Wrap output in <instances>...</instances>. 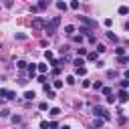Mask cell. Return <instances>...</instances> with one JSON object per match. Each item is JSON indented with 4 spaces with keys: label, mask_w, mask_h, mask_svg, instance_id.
<instances>
[{
    "label": "cell",
    "mask_w": 129,
    "mask_h": 129,
    "mask_svg": "<svg viewBox=\"0 0 129 129\" xmlns=\"http://www.w3.org/2000/svg\"><path fill=\"white\" fill-rule=\"evenodd\" d=\"M58 24H60V16L50 18V20L46 22V28H44V30H46V34H48V36H52V34L58 30Z\"/></svg>",
    "instance_id": "1"
},
{
    "label": "cell",
    "mask_w": 129,
    "mask_h": 129,
    "mask_svg": "<svg viewBox=\"0 0 129 129\" xmlns=\"http://www.w3.org/2000/svg\"><path fill=\"white\" fill-rule=\"evenodd\" d=\"M93 115H95V117H103L105 121H109V113H107V109L101 107V105H95V107H93Z\"/></svg>",
    "instance_id": "2"
},
{
    "label": "cell",
    "mask_w": 129,
    "mask_h": 129,
    "mask_svg": "<svg viewBox=\"0 0 129 129\" xmlns=\"http://www.w3.org/2000/svg\"><path fill=\"white\" fill-rule=\"evenodd\" d=\"M79 20H81V24H85V26H89V28H97V20H93V18H89V16H79Z\"/></svg>",
    "instance_id": "3"
},
{
    "label": "cell",
    "mask_w": 129,
    "mask_h": 129,
    "mask_svg": "<svg viewBox=\"0 0 129 129\" xmlns=\"http://www.w3.org/2000/svg\"><path fill=\"white\" fill-rule=\"evenodd\" d=\"M32 28H34V30H42V28H46V22H44V18L36 16V18L32 20Z\"/></svg>",
    "instance_id": "4"
},
{
    "label": "cell",
    "mask_w": 129,
    "mask_h": 129,
    "mask_svg": "<svg viewBox=\"0 0 129 129\" xmlns=\"http://www.w3.org/2000/svg\"><path fill=\"white\" fill-rule=\"evenodd\" d=\"M0 97H2L4 101H12V99H16V93H12V91H8V89H0Z\"/></svg>",
    "instance_id": "5"
},
{
    "label": "cell",
    "mask_w": 129,
    "mask_h": 129,
    "mask_svg": "<svg viewBox=\"0 0 129 129\" xmlns=\"http://www.w3.org/2000/svg\"><path fill=\"white\" fill-rule=\"evenodd\" d=\"M36 71H38V64H36V62H30V64H28V77L34 79V77H36Z\"/></svg>",
    "instance_id": "6"
},
{
    "label": "cell",
    "mask_w": 129,
    "mask_h": 129,
    "mask_svg": "<svg viewBox=\"0 0 129 129\" xmlns=\"http://www.w3.org/2000/svg\"><path fill=\"white\" fill-rule=\"evenodd\" d=\"M79 32H81L83 36H87V38H89V36L93 34V28H89V26H85V24H83V26L79 28Z\"/></svg>",
    "instance_id": "7"
},
{
    "label": "cell",
    "mask_w": 129,
    "mask_h": 129,
    "mask_svg": "<svg viewBox=\"0 0 129 129\" xmlns=\"http://www.w3.org/2000/svg\"><path fill=\"white\" fill-rule=\"evenodd\" d=\"M117 99H119L121 103H125V101H129V93H127L125 89H121V91H119V95H117Z\"/></svg>",
    "instance_id": "8"
},
{
    "label": "cell",
    "mask_w": 129,
    "mask_h": 129,
    "mask_svg": "<svg viewBox=\"0 0 129 129\" xmlns=\"http://www.w3.org/2000/svg\"><path fill=\"white\" fill-rule=\"evenodd\" d=\"M103 123H105V119H103V117H95V121H93V129H101V127H103Z\"/></svg>",
    "instance_id": "9"
},
{
    "label": "cell",
    "mask_w": 129,
    "mask_h": 129,
    "mask_svg": "<svg viewBox=\"0 0 129 129\" xmlns=\"http://www.w3.org/2000/svg\"><path fill=\"white\" fill-rule=\"evenodd\" d=\"M48 4H50V0H40L36 6H38V10L42 12V10H46V6H48Z\"/></svg>",
    "instance_id": "10"
},
{
    "label": "cell",
    "mask_w": 129,
    "mask_h": 129,
    "mask_svg": "<svg viewBox=\"0 0 129 129\" xmlns=\"http://www.w3.org/2000/svg\"><path fill=\"white\" fill-rule=\"evenodd\" d=\"M107 38H109V40H113V42H119V36H117L113 30H109V32H107Z\"/></svg>",
    "instance_id": "11"
},
{
    "label": "cell",
    "mask_w": 129,
    "mask_h": 129,
    "mask_svg": "<svg viewBox=\"0 0 129 129\" xmlns=\"http://www.w3.org/2000/svg\"><path fill=\"white\" fill-rule=\"evenodd\" d=\"M97 54H99L97 50H95V52H89V54H87V60H89V62H97Z\"/></svg>",
    "instance_id": "12"
},
{
    "label": "cell",
    "mask_w": 129,
    "mask_h": 129,
    "mask_svg": "<svg viewBox=\"0 0 129 129\" xmlns=\"http://www.w3.org/2000/svg\"><path fill=\"white\" fill-rule=\"evenodd\" d=\"M75 73H77L79 77H85V75H87V69H85V67H77V69H75Z\"/></svg>",
    "instance_id": "13"
},
{
    "label": "cell",
    "mask_w": 129,
    "mask_h": 129,
    "mask_svg": "<svg viewBox=\"0 0 129 129\" xmlns=\"http://www.w3.org/2000/svg\"><path fill=\"white\" fill-rule=\"evenodd\" d=\"M64 32L73 36V34H75V26H73V24H67V26H64Z\"/></svg>",
    "instance_id": "14"
},
{
    "label": "cell",
    "mask_w": 129,
    "mask_h": 129,
    "mask_svg": "<svg viewBox=\"0 0 129 129\" xmlns=\"http://www.w3.org/2000/svg\"><path fill=\"white\" fill-rule=\"evenodd\" d=\"M73 42H77V44H83V34H73Z\"/></svg>",
    "instance_id": "15"
},
{
    "label": "cell",
    "mask_w": 129,
    "mask_h": 129,
    "mask_svg": "<svg viewBox=\"0 0 129 129\" xmlns=\"http://www.w3.org/2000/svg\"><path fill=\"white\" fill-rule=\"evenodd\" d=\"M73 64H77V67H83V64H85V58H83V56H77V58L73 60Z\"/></svg>",
    "instance_id": "16"
},
{
    "label": "cell",
    "mask_w": 129,
    "mask_h": 129,
    "mask_svg": "<svg viewBox=\"0 0 129 129\" xmlns=\"http://www.w3.org/2000/svg\"><path fill=\"white\" fill-rule=\"evenodd\" d=\"M48 113H50V117H58V115H60V109H58V107H52Z\"/></svg>",
    "instance_id": "17"
},
{
    "label": "cell",
    "mask_w": 129,
    "mask_h": 129,
    "mask_svg": "<svg viewBox=\"0 0 129 129\" xmlns=\"http://www.w3.org/2000/svg\"><path fill=\"white\" fill-rule=\"evenodd\" d=\"M115 54H117V56H123V54H125V46H117V48H115Z\"/></svg>",
    "instance_id": "18"
},
{
    "label": "cell",
    "mask_w": 129,
    "mask_h": 129,
    "mask_svg": "<svg viewBox=\"0 0 129 129\" xmlns=\"http://www.w3.org/2000/svg\"><path fill=\"white\" fill-rule=\"evenodd\" d=\"M16 67L22 71V69H26V67H28V62H26V60H16Z\"/></svg>",
    "instance_id": "19"
},
{
    "label": "cell",
    "mask_w": 129,
    "mask_h": 129,
    "mask_svg": "<svg viewBox=\"0 0 129 129\" xmlns=\"http://www.w3.org/2000/svg\"><path fill=\"white\" fill-rule=\"evenodd\" d=\"M24 99H26V101H32V99H34V91H26V93H24Z\"/></svg>",
    "instance_id": "20"
},
{
    "label": "cell",
    "mask_w": 129,
    "mask_h": 129,
    "mask_svg": "<svg viewBox=\"0 0 129 129\" xmlns=\"http://www.w3.org/2000/svg\"><path fill=\"white\" fill-rule=\"evenodd\" d=\"M56 8H58V10H67V2L58 0V2H56Z\"/></svg>",
    "instance_id": "21"
},
{
    "label": "cell",
    "mask_w": 129,
    "mask_h": 129,
    "mask_svg": "<svg viewBox=\"0 0 129 129\" xmlns=\"http://www.w3.org/2000/svg\"><path fill=\"white\" fill-rule=\"evenodd\" d=\"M77 54H79V56H87L89 52H87V48H83V46H81V48H77Z\"/></svg>",
    "instance_id": "22"
},
{
    "label": "cell",
    "mask_w": 129,
    "mask_h": 129,
    "mask_svg": "<svg viewBox=\"0 0 129 129\" xmlns=\"http://www.w3.org/2000/svg\"><path fill=\"white\" fill-rule=\"evenodd\" d=\"M44 58H46V60L50 62V60H54V54H52L50 50H46V52H44Z\"/></svg>",
    "instance_id": "23"
},
{
    "label": "cell",
    "mask_w": 129,
    "mask_h": 129,
    "mask_svg": "<svg viewBox=\"0 0 129 129\" xmlns=\"http://www.w3.org/2000/svg\"><path fill=\"white\" fill-rule=\"evenodd\" d=\"M93 89H95V91H101V89H103V83H101V81H95V83H93Z\"/></svg>",
    "instance_id": "24"
},
{
    "label": "cell",
    "mask_w": 129,
    "mask_h": 129,
    "mask_svg": "<svg viewBox=\"0 0 129 129\" xmlns=\"http://www.w3.org/2000/svg\"><path fill=\"white\" fill-rule=\"evenodd\" d=\"M101 91H103V95H105V97H109V95H113V91H111V87H103Z\"/></svg>",
    "instance_id": "25"
},
{
    "label": "cell",
    "mask_w": 129,
    "mask_h": 129,
    "mask_svg": "<svg viewBox=\"0 0 129 129\" xmlns=\"http://www.w3.org/2000/svg\"><path fill=\"white\" fill-rule=\"evenodd\" d=\"M119 14H123V16L129 14V8H127V6H119Z\"/></svg>",
    "instance_id": "26"
},
{
    "label": "cell",
    "mask_w": 129,
    "mask_h": 129,
    "mask_svg": "<svg viewBox=\"0 0 129 129\" xmlns=\"http://www.w3.org/2000/svg\"><path fill=\"white\" fill-rule=\"evenodd\" d=\"M52 87H54V89H60V87H62V81H60V79L52 81Z\"/></svg>",
    "instance_id": "27"
},
{
    "label": "cell",
    "mask_w": 129,
    "mask_h": 129,
    "mask_svg": "<svg viewBox=\"0 0 129 129\" xmlns=\"http://www.w3.org/2000/svg\"><path fill=\"white\" fill-rule=\"evenodd\" d=\"M117 60H119V62H121V64H125V62H129V58H127V56H125V54H123V56H117Z\"/></svg>",
    "instance_id": "28"
},
{
    "label": "cell",
    "mask_w": 129,
    "mask_h": 129,
    "mask_svg": "<svg viewBox=\"0 0 129 129\" xmlns=\"http://www.w3.org/2000/svg\"><path fill=\"white\" fill-rule=\"evenodd\" d=\"M46 71H48V67H46V64H38V73H42V75H44Z\"/></svg>",
    "instance_id": "29"
},
{
    "label": "cell",
    "mask_w": 129,
    "mask_h": 129,
    "mask_svg": "<svg viewBox=\"0 0 129 129\" xmlns=\"http://www.w3.org/2000/svg\"><path fill=\"white\" fill-rule=\"evenodd\" d=\"M117 77V71H107V79H115Z\"/></svg>",
    "instance_id": "30"
},
{
    "label": "cell",
    "mask_w": 129,
    "mask_h": 129,
    "mask_svg": "<svg viewBox=\"0 0 129 129\" xmlns=\"http://www.w3.org/2000/svg\"><path fill=\"white\" fill-rule=\"evenodd\" d=\"M38 109H40V111H46V109H48V103H44V101L38 103Z\"/></svg>",
    "instance_id": "31"
},
{
    "label": "cell",
    "mask_w": 129,
    "mask_h": 129,
    "mask_svg": "<svg viewBox=\"0 0 129 129\" xmlns=\"http://www.w3.org/2000/svg\"><path fill=\"white\" fill-rule=\"evenodd\" d=\"M119 85H121V89H127V87H129V79H123Z\"/></svg>",
    "instance_id": "32"
},
{
    "label": "cell",
    "mask_w": 129,
    "mask_h": 129,
    "mask_svg": "<svg viewBox=\"0 0 129 129\" xmlns=\"http://www.w3.org/2000/svg\"><path fill=\"white\" fill-rule=\"evenodd\" d=\"M71 8H73V10H79V0H73V2H71Z\"/></svg>",
    "instance_id": "33"
},
{
    "label": "cell",
    "mask_w": 129,
    "mask_h": 129,
    "mask_svg": "<svg viewBox=\"0 0 129 129\" xmlns=\"http://www.w3.org/2000/svg\"><path fill=\"white\" fill-rule=\"evenodd\" d=\"M14 36H16V38H18V40H26V34H22V32H16V34H14Z\"/></svg>",
    "instance_id": "34"
},
{
    "label": "cell",
    "mask_w": 129,
    "mask_h": 129,
    "mask_svg": "<svg viewBox=\"0 0 129 129\" xmlns=\"http://www.w3.org/2000/svg\"><path fill=\"white\" fill-rule=\"evenodd\" d=\"M105 50H107V48H105V44H97V52H99V54H101V52H105Z\"/></svg>",
    "instance_id": "35"
},
{
    "label": "cell",
    "mask_w": 129,
    "mask_h": 129,
    "mask_svg": "<svg viewBox=\"0 0 129 129\" xmlns=\"http://www.w3.org/2000/svg\"><path fill=\"white\" fill-rule=\"evenodd\" d=\"M20 121H22V117H20V115H14V117H12V123H14V125H16V123H20Z\"/></svg>",
    "instance_id": "36"
},
{
    "label": "cell",
    "mask_w": 129,
    "mask_h": 129,
    "mask_svg": "<svg viewBox=\"0 0 129 129\" xmlns=\"http://www.w3.org/2000/svg\"><path fill=\"white\" fill-rule=\"evenodd\" d=\"M103 24H105V26H107V28H109V26H111V24H113V20H111V18H105V20H103Z\"/></svg>",
    "instance_id": "37"
},
{
    "label": "cell",
    "mask_w": 129,
    "mask_h": 129,
    "mask_svg": "<svg viewBox=\"0 0 129 129\" xmlns=\"http://www.w3.org/2000/svg\"><path fill=\"white\" fill-rule=\"evenodd\" d=\"M38 83H42V85H44V83H46V77H44V75H42V73H40V75H38Z\"/></svg>",
    "instance_id": "38"
},
{
    "label": "cell",
    "mask_w": 129,
    "mask_h": 129,
    "mask_svg": "<svg viewBox=\"0 0 129 129\" xmlns=\"http://www.w3.org/2000/svg\"><path fill=\"white\" fill-rule=\"evenodd\" d=\"M50 127V123H46V121H40V129H48Z\"/></svg>",
    "instance_id": "39"
},
{
    "label": "cell",
    "mask_w": 129,
    "mask_h": 129,
    "mask_svg": "<svg viewBox=\"0 0 129 129\" xmlns=\"http://www.w3.org/2000/svg\"><path fill=\"white\" fill-rule=\"evenodd\" d=\"M89 42H91V44H97V38H95V34H91V36H89Z\"/></svg>",
    "instance_id": "40"
},
{
    "label": "cell",
    "mask_w": 129,
    "mask_h": 129,
    "mask_svg": "<svg viewBox=\"0 0 129 129\" xmlns=\"http://www.w3.org/2000/svg\"><path fill=\"white\" fill-rule=\"evenodd\" d=\"M67 83H69V85H75L77 81H75V77H67Z\"/></svg>",
    "instance_id": "41"
},
{
    "label": "cell",
    "mask_w": 129,
    "mask_h": 129,
    "mask_svg": "<svg viewBox=\"0 0 129 129\" xmlns=\"http://www.w3.org/2000/svg\"><path fill=\"white\" fill-rule=\"evenodd\" d=\"M83 87H85V89H89V87H93V83H91V81H83Z\"/></svg>",
    "instance_id": "42"
},
{
    "label": "cell",
    "mask_w": 129,
    "mask_h": 129,
    "mask_svg": "<svg viewBox=\"0 0 129 129\" xmlns=\"http://www.w3.org/2000/svg\"><path fill=\"white\" fill-rule=\"evenodd\" d=\"M115 101H117V97H115V95H113V97H111V95L107 97V103H115Z\"/></svg>",
    "instance_id": "43"
},
{
    "label": "cell",
    "mask_w": 129,
    "mask_h": 129,
    "mask_svg": "<svg viewBox=\"0 0 129 129\" xmlns=\"http://www.w3.org/2000/svg\"><path fill=\"white\" fill-rule=\"evenodd\" d=\"M0 115H2V117H8V115H10V111H8V109H2V111H0Z\"/></svg>",
    "instance_id": "44"
},
{
    "label": "cell",
    "mask_w": 129,
    "mask_h": 129,
    "mask_svg": "<svg viewBox=\"0 0 129 129\" xmlns=\"http://www.w3.org/2000/svg\"><path fill=\"white\" fill-rule=\"evenodd\" d=\"M30 12H32V14H36V12H40V10H38V6H30Z\"/></svg>",
    "instance_id": "45"
},
{
    "label": "cell",
    "mask_w": 129,
    "mask_h": 129,
    "mask_svg": "<svg viewBox=\"0 0 129 129\" xmlns=\"http://www.w3.org/2000/svg\"><path fill=\"white\" fill-rule=\"evenodd\" d=\"M50 129H58V123L56 121H50Z\"/></svg>",
    "instance_id": "46"
},
{
    "label": "cell",
    "mask_w": 129,
    "mask_h": 129,
    "mask_svg": "<svg viewBox=\"0 0 129 129\" xmlns=\"http://www.w3.org/2000/svg\"><path fill=\"white\" fill-rule=\"evenodd\" d=\"M4 6H6V8H10V6H12V0H4Z\"/></svg>",
    "instance_id": "47"
},
{
    "label": "cell",
    "mask_w": 129,
    "mask_h": 129,
    "mask_svg": "<svg viewBox=\"0 0 129 129\" xmlns=\"http://www.w3.org/2000/svg\"><path fill=\"white\" fill-rule=\"evenodd\" d=\"M58 129H71V127H69V125H60Z\"/></svg>",
    "instance_id": "48"
},
{
    "label": "cell",
    "mask_w": 129,
    "mask_h": 129,
    "mask_svg": "<svg viewBox=\"0 0 129 129\" xmlns=\"http://www.w3.org/2000/svg\"><path fill=\"white\" fill-rule=\"evenodd\" d=\"M125 79H129V69H127V71H125Z\"/></svg>",
    "instance_id": "49"
},
{
    "label": "cell",
    "mask_w": 129,
    "mask_h": 129,
    "mask_svg": "<svg viewBox=\"0 0 129 129\" xmlns=\"http://www.w3.org/2000/svg\"><path fill=\"white\" fill-rule=\"evenodd\" d=\"M125 30H129V22H125Z\"/></svg>",
    "instance_id": "50"
},
{
    "label": "cell",
    "mask_w": 129,
    "mask_h": 129,
    "mask_svg": "<svg viewBox=\"0 0 129 129\" xmlns=\"http://www.w3.org/2000/svg\"><path fill=\"white\" fill-rule=\"evenodd\" d=\"M127 48H129V40H127Z\"/></svg>",
    "instance_id": "51"
}]
</instances>
